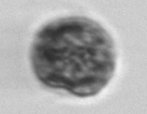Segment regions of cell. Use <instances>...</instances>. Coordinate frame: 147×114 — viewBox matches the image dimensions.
<instances>
[{
	"instance_id": "obj_1",
	"label": "cell",
	"mask_w": 147,
	"mask_h": 114,
	"mask_svg": "<svg viewBox=\"0 0 147 114\" xmlns=\"http://www.w3.org/2000/svg\"><path fill=\"white\" fill-rule=\"evenodd\" d=\"M115 43L106 29L83 16L57 18L42 26L30 49L38 81L80 98L95 96L116 70Z\"/></svg>"
}]
</instances>
